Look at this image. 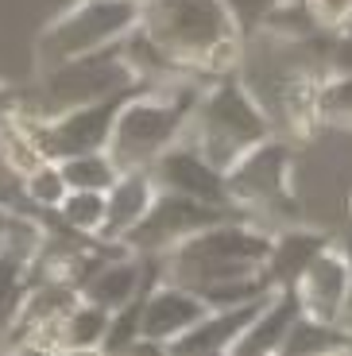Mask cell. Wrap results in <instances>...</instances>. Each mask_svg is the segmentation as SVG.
Wrapping results in <instances>:
<instances>
[{"label": "cell", "instance_id": "cell-1", "mask_svg": "<svg viewBox=\"0 0 352 356\" xmlns=\"http://www.w3.org/2000/svg\"><path fill=\"white\" fill-rule=\"evenodd\" d=\"M140 31L186 78L237 70L244 39L221 0H140Z\"/></svg>", "mask_w": 352, "mask_h": 356}, {"label": "cell", "instance_id": "cell-2", "mask_svg": "<svg viewBox=\"0 0 352 356\" xmlns=\"http://www.w3.org/2000/svg\"><path fill=\"white\" fill-rule=\"evenodd\" d=\"M198 78L182 81H163L151 86L143 81L132 97L120 105L116 113L113 136H109V159L116 170H147L170 143H178L186 136L190 113L198 105Z\"/></svg>", "mask_w": 352, "mask_h": 356}, {"label": "cell", "instance_id": "cell-3", "mask_svg": "<svg viewBox=\"0 0 352 356\" xmlns=\"http://www.w3.org/2000/svg\"><path fill=\"white\" fill-rule=\"evenodd\" d=\"M267 248H271V232L264 225H255L252 217H229L167 248L159 256V271L170 283L202 291L209 283L264 271Z\"/></svg>", "mask_w": 352, "mask_h": 356}, {"label": "cell", "instance_id": "cell-4", "mask_svg": "<svg viewBox=\"0 0 352 356\" xmlns=\"http://www.w3.org/2000/svg\"><path fill=\"white\" fill-rule=\"evenodd\" d=\"M186 132H194V147L213 167L229 170L240 155H248L255 143L271 136V120L252 97V89L240 81V74L229 70L202 86Z\"/></svg>", "mask_w": 352, "mask_h": 356}, {"label": "cell", "instance_id": "cell-5", "mask_svg": "<svg viewBox=\"0 0 352 356\" xmlns=\"http://www.w3.org/2000/svg\"><path fill=\"white\" fill-rule=\"evenodd\" d=\"M229 202L244 217L259 221H298V194H294V155L287 143L267 136L248 155H240L225 170Z\"/></svg>", "mask_w": 352, "mask_h": 356}, {"label": "cell", "instance_id": "cell-6", "mask_svg": "<svg viewBox=\"0 0 352 356\" xmlns=\"http://www.w3.org/2000/svg\"><path fill=\"white\" fill-rule=\"evenodd\" d=\"M140 24V0H81L58 12L35 39L39 70L70 63L78 54H93L101 47L120 43Z\"/></svg>", "mask_w": 352, "mask_h": 356}, {"label": "cell", "instance_id": "cell-7", "mask_svg": "<svg viewBox=\"0 0 352 356\" xmlns=\"http://www.w3.org/2000/svg\"><path fill=\"white\" fill-rule=\"evenodd\" d=\"M132 86H140V78L132 74L120 43H113V47L93 51V54H78L70 63H58V66H51V70H39L35 105H24V108H16V113L54 116V113H66V108L89 105V101L124 93V89H132Z\"/></svg>", "mask_w": 352, "mask_h": 356}, {"label": "cell", "instance_id": "cell-8", "mask_svg": "<svg viewBox=\"0 0 352 356\" xmlns=\"http://www.w3.org/2000/svg\"><path fill=\"white\" fill-rule=\"evenodd\" d=\"M140 86L124 89V93H113V97L89 101V105H78V108H66V113H54V116H27V113H19V120L27 124L35 147L47 155V159L105 152L109 136H113V124H116V113H120V105L132 97Z\"/></svg>", "mask_w": 352, "mask_h": 356}, {"label": "cell", "instance_id": "cell-9", "mask_svg": "<svg viewBox=\"0 0 352 356\" xmlns=\"http://www.w3.org/2000/svg\"><path fill=\"white\" fill-rule=\"evenodd\" d=\"M229 217H244V213L229 209V205H209L198 202V197L175 194V190H155L147 213L124 232L120 244L136 256H163L178 241H186V236H194V232L209 229L217 221H229Z\"/></svg>", "mask_w": 352, "mask_h": 356}, {"label": "cell", "instance_id": "cell-10", "mask_svg": "<svg viewBox=\"0 0 352 356\" xmlns=\"http://www.w3.org/2000/svg\"><path fill=\"white\" fill-rule=\"evenodd\" d=\"M151 178H155L159 190H175V194L186 197H198V202H209V205H237L229 202V186H225V170H217L194 143H170L167 152L151 163Z\"/></svg>", "mask_w": 352, "mask_h": 356}, {"label": "cell", "instance_id": "cell-11", "mask_svg": "<svg viewBox=\"0 0 352 356\" xmlns=\"http://www.w3.org/2000/svg\"><path fill=\"white\" fill-rule=\"evenodd\" d=\"M209 306L198 298V291L170 279H159L147 294H143V314H140V337L155 341L167 348L175 337H182Z\"/></svg>", "mask_w": 352, "mask_h": 356}, {"label": "cell", "instance_id": "cell-12", "mask_svg": "<svg viewBox=\"0 0 352 356\" xmlns=\"http://www.w3.org/2000/svg\"><path fill=\"white\" fill-rule=\"evenodd\" d=\"M302 298V310L314 314V318H326V321H341L344 302H349V259H344L341 244H329L321 248L310 267L302 271V279L294 283Z\"/></svg>", "mask_w": 352, "mask_h": 356}, {"label": "cell", "instance_id": "cell-13", "mask_svg": "<svg viewBox=\"0 0 352 356\" xmlns=\"http://www.w3.org/2000/svg\"><path fill=\"white\" fill-rule=\"evenodd\" d=\"M259 302H244V306H221V310H205L202 318L167 345V353L178 356H205V353H232V345L240 341V333L252 325V318L259 314Z\"/></svg>", "mask_w": 352, "mask_h": 356}, {"label": "cell", "instance_id": "cell-14", "mask_svg": "<svg viewBox=\"0 0 352 356\" xmlns=\"http://www.w3.org/2000/svg\"><path fill=\"white\" fill-rule=\"evenodd\" d=\"M302 314V298L294 286H275L271 294L264 298L259 314L252 318L240 341L232 345V353L240 356H264V353H279L282 341H287V330H291V321Z\"/></svg>", "mask_w": 352, "mask_h": 356}, {"label": "cell", "instance_id": "cell-15", "mask_svg": "<svg viewBox=\"0 0 352 356\" xmlns=\"http://www.w3.org/2000/svg\"><path fill=\"white\" fill-rule=\"evenodd\" d=\"M329 244H333L329 232L302 229V225L271 232V248H267V259H264V279L271 283V291L275 286H294L302 279V271L310 267V259Z\"/></svg>", "mask_w": 352, "mask_h": 356}, {"label": "cell", "instance_id": "cell-16", "mask_svg": "<svg viewBox=\"0 0 352 356\" xmlns=\"http://www.w3.org/2000/svg\"><path fill=\"white\" fill-rule=\"evenodd\" d=\"M155 190L159 186L151 170H120L113 186L105 190V225H101L97 241H124V232L147 213Z\"/></svg>", "mask_w": 352, "mask_h": 356}, {"label": "cell", "instance_id": "cell-17", "mask_svg": "<svg viewBox=\"0 0 352 356\" xmlns=\"http://www.w3.org/2000/svg\"><path fill=\"white\" fill-rule=\"evenodd\" d=\"M321 78L310 70L298 74H287L279 86V101H282V113H287V128L294 132V140H314V132L326 120H321Z\"/></svg>", "mask_w": 352, "mask_h": 356}, {"label": "cell", "instance_id": "cell-18", "mask_svg": "<svg viewBox=\"0 0 352 356\" xmlns=\"http://www.w3.org/2000/svg\"><path fill=\"white\" fill-rule=\"evenodd\" d=\"M279 353L287 356H317V353H352V330L344 321H326L302 310L287 330Z\"/></svg>", "mask_w": 352, "mask_h": 356}, {"label": "cell", "instance_id": "cell-19", "mask_svg": "<svg viewBox=\"0 0 352 356\" xmlns=\"http://www.w3.org/2000/svg\"><path fill=\"white\" fill-rule=\"evenodd\" d=\"M105 333H109V310L78 298L58 321V348H101Z\"/></svg>", "mask_w": 352, "mask_h": 356}, {"label": "cell", "instance_id": "cell-20", "mask_svg": "<svg viewBox=\"0 0 352 356\" xmlns=\"http://www.w3.org/2000/svg\"><path fill=\"white\" fill-rule=\"evenodd\" d=\"M54 217L81 236H97L101 225H105V190H70L58 202Z\"/></svg>", "mask_w": 352, "mask_h": 356}, {"label": "cell", "instance_id": "cell-21", "mask_svg": "<svg viewBox=\"0 0 352 356\" xmlns=\"http://www.w3.org/2000/svg\"><path fill=\"white\" fill-rule=\"evenodd\" d=\"M66 178V186L70 190H109L113 186V178L120 170L113 167L109 152H86V155H66V159H54Z\"/></svg>", "mask_w": 352, "mask_h": 356}, {"label": "cell", "instance_id": "cell-22", "mask_svg": "<svg viewBox=\"0 0 352 356\" xmlns=\"http://www.w3.org/2000/svg\"><path fill=\"white\" fill-rule=\"evenodd\" d=\"M27 291H31V271H27V264L8 256V252H0V333H12Z\"/></svg>", "mask_w": 352, "mask_h": 356}, {"label": "cell", "instance_id": "cell-23", "mask_svg": "<svg viewBox=\"0 0 352 356\" xmlns=\"http://www.w3.org/2000/svg\"><path fill=\"white\" fill-rule=\"evenodd\" d=\"M259 31H267V35L282 39L287 47H294V43H306L310 35H317V24H314V16H310L306 0H279V4L264 16Z\"/></svg>", "mask_w": 352, "mask_h": 356}, {"label": "cell", "instance_id": "cell-24", "mask_svg": "<svg viewBox=\"0 0 352 356\" xmlns=\"http://www.w3.org/2000/svg\"><path fill=\"white\" fill-rule=\"evenodd\" d=\"M271 294V283L264 279V271H255V275H240V279H225V283H209L198 291L209 310H221V306H244V302H259Z\"/></svg>", "mask_w": 352, "mask_h": 356}, {"label": "cell", "instance_id": "cell-25", "mask_svg": "<svg viewBox=\"0 0 352 356\" xmlns=\"http://www.w3.org/2000/svg\"><path fill=\"white\" fill-rule=\"evenodd\" d=\"M24 194H27V205H31L35 213H47V209H58V202L70 194V186H66V178H62L58 163L47 159L43 167H35L24 178Z\"/></svg>", "mask_w": 352, "mask_h": 356}, {"label": "cell", "instance_id": "cell-26", "mask_svg": "<svg viewBox=\"0 0 352 356\" xmlns=\"http://www.w3.org/2000/svg\"><path fill=\"white\" fill-rule=\"evenodd\" d=\"M143 294H147V291H143ZM143 294H136L132 302H124L120 310L109 314V333H105V341H101V348H105V353H128V348H132V341L140 337Z\"/></svg>", "mask_w": 352, "mask_h": 356}, {"label": "cell", "instance_id": "cell-27", "mask_svg": "<svg viewBox=\"0 0 352 356\" xmlns=\"http://www.w3.org/2000/svg\"><path fill=\"white\" fill-rule=\"evenodd\" d=\"M321 120H337V124H352V74H329L321 78Z\"/></svg>", "mask_w": 352, "mask_h": 356}, {"label": "cell", "instance_id": "cell-28", "mask_svg": "<svg viewBox=\"0 0 352 356\" xmlns=\"http://www.w3.org/2000/svg\"><path fill=\"white\" fill-rule=\"evenodd\" d=\"M310 16H314L317 31H352V0H306Z\"/></svg>", "mask_w": 352, "mask_h": 356}, {"label": "cell", "instance_id": "cell-29", "mask_svg": "<svg viewBox=\"0 0 352 356\" xmlns=\"http://www.w3.org/2000/svg\"><path fill=\"white\" fill-rule=\"evenodd\" d=\"M221 4H225V12L232 16L240 39H252L255 31H259V24H264V16L279 4V0H221Z\"/></svg>", "mask_w": 352, "mask_h": 356}, {"label": "cell", "instance_id": "cell-30", "mask_svg": "<svg viewBox=\"0 0 352 356\" xmlns=\"http://www.w3.org/2000/svg\"><path fill=\"white\" fill-rule=\"evenodd\" d=\"M329 74H352V31H337V35H329L326 78Z\"/></svg>", "mask_w": 352, "mask_h": 356}, {"label": "cell", "instance_id": "cell-31", "mask_svg": "<svg viewBox=\"0 0 352 356\" xmlns=\"http://www.w3.org/2000/svg\"><path fill=\"white\" fill-rule=\"evenodd\" d=\"M341 244V252H344V259H349V302H344V314L352 310V232H344V241H337ZM341 314V318H344Z\"/></svg>", "mask_w": 352, "mask_h": 356}, {"label": "cell", "instance_id": "cell-32", "mask_svg": "<svg viewBox=\"0 0 352 356\" xmlns=\"http://www.w3.org/2000/svg\"><path fill=\"white\" fill-rule=\"evenodd\" d=\"M4 113H16V93L0 86V116H4Z\"/></svg>", "mask_w": 352, "mask_h": 356}, {"label": "cell", "instance_id": "cell-33", "mask_svg": "<svg viewBox=\"0 0 352 356\" xmlns=\"http://www.w3.org/2000/svg\"><path fill=\"white\" fill-rule=\"evenodd\" d=\"M8 217H12V209H4V205H0V236H4V225H8Z\"/></svg>", "mask_w": 352, "mask_h": 356}, {"label": "cell", "instance_id": "cell-34", "mask_svg": "<svg viewBox=\"0 0 352 356\" xmlns=\"http://www.w3.org/2000/svg\"><path fill=\"white\" fill-rule=\"evenodd\" d=\"M341 321H344V325H349V330H352V310H349V314H344V318H341Z\"/></svg>", "mask_w": 352, "mask_h": 356}]
</instances>
